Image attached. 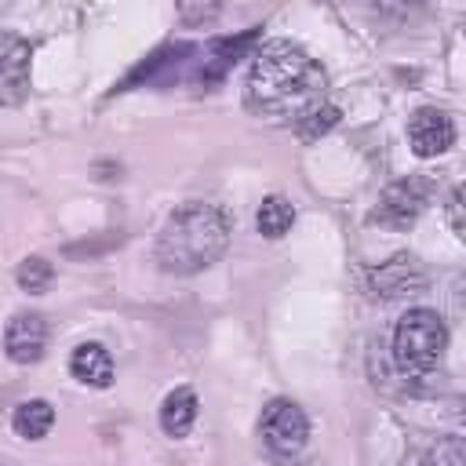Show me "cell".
<instances>
[{
    "instance_id": "1",
    "label": "cell",
    "mask_w": 466,
    "mask_h": 466,
    "mask_svg": "<svg viewBox=\"0 0 466 466\" xmlns=\"http://www.w3.org/2000/svg\"><path fill=\"white\" fill-rule=\"evenodd\" d=\"M328 76L317 58H309L291 40H266L251 55L244 80V102L266 120H299L317 102H324Z\"/></svg>"
},
{
    "instance_id": "2",
    "label": "cell",
    "mask_w": 466,
    "mask_h": 466,
    "mask_svg": "<svg viewBox=\"0 0 466 466\" xmlns=\"http://www.w3.org/2000/svg\"><path fill=\"white\" fill-rule=\"evenodd\" d=\"M229 244V215L211 200L178 204L157 237V262L167 273H200Z\"/></svg>"
},
{
    "instance_id": "3",
    "label": "cell",
    "mask_w": 466,
    "mask_h": 466,
    "mask_svg": "<svg viewBox=\"0 0 466 466\" xmlns=\"http://www.w3.org/2000/svg\"><path fill=\"white\" fill-rule=\"evenodd\" d=\"M448 328L437 309L411 306L393 328V360L404 375H426L444 360Z\"/></svg>"
},
{
    "instance_id": "4",
    "label": "cell",
    "mask_w": 466,
    "mask_h": 466,
    "mask_svg": "<svg viewBox=\"0 0 466 466\" xmlns=\"http://www.w3.org/2000/svg\"><path fill=\"white\" fill-rule=\"evenodd\" d=\"M258 433H262V441H266L269 451H277V455H295V451L306 448L309 419H306V411H302L295 400L273 397V400L262 408Z\"/></svg>"
},
{
    "instance_id": "5",
    "label": "cell",
    "mask_w": 466,
    "mask_h": 466,
    "mask_svg": "<svg viewBox=\"0 0 466 466\" xmlns=\"http://www.w3.org/2000/svg\"><path fill=\"white\" fill-rule=\"evenodd\" d=\"M29 58L33 47L18 33H0V102L18 106L29 95Z\"/></svg>"
},
{
    "instance_id": "6",
    "label": "cell",
    "mask_w": 466,
    "mask_h": 466,
    "mask_svg": "<svg viewBox=\"0 0 466 466\" xmlns=\"http://www.w3.org/2000/svg\"><path fill=\"white\" fill-rule=\"evenodd\" d=\"M455 142V124L444 109L422 106L408 116V146L415 157H441Z\"/></svg>"
},
{
    "instance_id": "7",
    "label": "cell",
    "mask_w": 466,
    "mask_h": 466,
    "mask_svg": "<svg viewBox=\"0 0 466 466\" xmlns=\"http://www.w3.org/2000/svg\"><path fill=\"white\" fill-rule=\"evenodd\" d=\"M4 350L15 364H36L47 350V320L40 313H15L4 328Z\"/></svg>"
},
{
    "instance_id": "8",
    "label": "cell",
    "mask_w": 466,
    "mask_h": 466,
    "mask_svg": "<svg viewBox=\"0 0 466 466\" xmlns=\"http://www.w3.org/2000/svg\"><path fill=\"white\" fill-rule=\"evenodd\" d=\"M422 208H426V186L419 178H408V182H393L382 193V200L375 208V218L393 226V229H408L419 218Z\"/></svg>"
},
{
    "instance_id": "9",
    "label": "cell",
    "mask_w": 466,
    "mask_h": 466,
    "mask_svg": "<svg viewBox=\"0 0 466 466\" xmlns=\"http://www.w3.org/2000/svg\"><path fill=\"white\" fill-rule=\"evenodd\" d=\"M371 288L382 299H393V295H404V291L411 295V291H422L426 288V273L419 269V262L411 255H393L390 262H382L371 273Z\"/></svg>"
},
{
    "instance_id": "10",
    "label": "cell",
    "mask_w": 466,
    "mask_h": 466,
    "mask_svg": "<svg viewBox=\"0 0 466 466\" xmlns=\"http://www.w3.org/2000/svg\"><path fill=\"white\" fill-rule=\"evenodd\" d=\"M69 375L84 386H95V390H106L113 382V357L102 342H80L73 353H69Z\"/></svg>"
},
{
    "instance_id": "11",
    "label": "cell",
    "mask_w": 466,
    "mask_h": 466,
    "mask_svg": "<svg viewBox=\"0 0 466 466\" xmlns=\"http://www.w3.org/2000/svg\"><path fill=\"white\" fill-rule=\"evenodd\" d=\"M197 393L189 386H175L164 400H160V430L167 437H186L197 422Z\"/></svg>"
},
{
    "instance_id": "12",
    "label": "cell",
    "mask_w": 466,
    "mask_h": 466,
    "mask_svg": "<svg viewBox=\"0 0 466 466\" xmlns=\"http://www.w3.org/2000/svg\"><path fill=\"white\" fill-rule=\"evenodd\" d=\"M11 426H15V433L25 437V441H44V437L51 433V426H55V408H51L47 400H40V397L22 400V404L15 408V415H11Z\"/></svg>"
},
{
    "instance_id": "13",
    "label": "cell",
    "mask_w": 466,
    "mask_h": 466,
    "mask_svg": "<svg viewBox=\"0 0 466 466\" xmlns=\"http://www.w3.org/2000/svg\"><path fill=\"white\" fill-rule=\"evenodd\" d=\"M291 222H295V204H291L288 197H280V193H269V197L258 204L255 226H258V233H262V237H269V240H280V237L291 229Z\"/></svg>"
},
{
    "instance_id": "14",
    "label": "cell",
    "mask_w": 466,
    "mask_h": 466,
    "mask_svg": "<svg viewBox=\"0 0 466 466\" xmlns=\"http://www.w3.org/2000/svg\"><path fill=\"white\" fill-rule=\"evenodd\" d=\"M339 106H331V102H317L309 113H302L299 120H295V127H299V138L302 142H313V138H320L324 131H331L335 124H339Z\"/></svg>"
},
{
    "instance_id": "15",
    "label": "cell",
    "mask_w": 466,
    "mask_h": 466,
    "mask_svg": "<svg viewBox=\"0 0 466 466\" xmlns=\"http://www.w3.org/2000/svg\"><path fill=\"white\" fill-rule=\"evenodd\" d=\"M18 288L22 291H29V295H40V291H47L51 288V280H55V266L44 258V255H29V258H22L18 262Z\"/></svg>"
},
{
    "instance_id": "16",
    "label": "cell",
    "mask_w": 466,
    "mask_h": 466,
    "mask_svg": "<svg viewBox=\"0 0 466 466\" xmlns=\"http://www.w3.org/2000/svg\"><path fill=\"white\" fill-rule=\"evenodd\" d=\"M448 218H451V229H455V237H462V186H455L451 189V197H448Z\"/></svg>"
}]
</instances>
